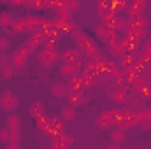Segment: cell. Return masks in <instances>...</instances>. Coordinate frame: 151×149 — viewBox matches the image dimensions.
Here are the masks:
<instances>
[{"mask_svg": "<svg viewBox=\"0 0 151 149\" xmlns=\"http://www.w3.org/2000/svg\"><path fill=\"white\" fill-rule=\"evenodd\" d=\"M93 86H95L93 77H83V88H93Z\"/></svg>", "mask_w": 151, "mask_h": 149, "instance_id": "41", "label": "cell"}, {"mask_svg": "<svg viewBox=\"0 0 151 149\" xmlns=\"http://www.w3.org/2000/svg\"><path fill=\"white\" fill-rule=\"evenodd\" d=\"M18 105H19V100H18V97L12 93V91H9V90H5L2 95H0V109L5 112H12L18 109Z\"/></svg>", "mask_w": 151, "mask_h": 149, "instance_id": "2", "label": "cell"}, {"mask_svg": "<svg viewBox=\"0 0 151 149\" xmlns=\"http://www.w3.org/2000/svg\"><path fill=\"white\" fill-rule=\"evenodd\" d=\"M67 100H69V105L76 109V107H79V105L84 104V95L83 93H69L67 95Z\"/></svg>", "mask_w": 151, "mask_h": 149, "instance_id": "18", "label": "cell"}, {"mask_svg": "<svg viewBox=\"0 0 151 149\" xmlns=\"http://www.w3.org/2000/svg\"><path fill=\"white\" fill-rule=\"evenodd\" d=\"M51 149H67V148L62 144V140H60L58 137H55V139H53V142H51Z\"/></svg>", "mask_w": 151, "mask_h": 149, "instance_id": "43", "label": "cell"}, {"mask_svg": "<svg viewBox=\"0 0 151 149\" xmlns=\"http://www.w3.org/2000/svg\"><path fill=\"white\" fill-rule=\"evenodd\" d=\"M139 128H141L142 132H151V121H148V119H142V121L139 123Z\"/></svg>", "mask_w": 151, "mask_h": 149, "instance_id": "42", "label": "cell"}, {"mask_svg": "<svg viewBox=\"0 0 151 149\" xmlns=\"http://www.w3.org/2000/svg\"><path fill=\"white\" fill-rule=\"evenodd\" d=\"M146 69H151V58L148 60V63H146Z\"/></svg>", "mask_w": 151, "mask_h": 149, "instance_id": "49", "label": "cell"}, {"mask_svg": "<svg viewBox=\"0 0 151 149\" xmlns=\"http://www.w3.org/2000/svg\"><path fill=\"white\" fill-rule=\"evenodd\" d=\"M76 47L79 49V53L83 54V58H88L90 54H93V53H97V51H99L97 42H95L93 39H90V35H86V34H83L81 40L76 44Z\"/></svg>", "mask_w": 151, "mask_h": 149, "instance_id": "1", "label": "cell"}, {"mask_svg": "<svg viewBox=\"0 0 151 149\" xmlns=\"http://www.w3.org/2000/svg\"><path fill=\"white\" fill-rule=\"evenodd\" d=\"M127 107H130L134 112H142L144 109H146V107H144V102H142L141 98H137V97H128Z\"/></svg>", "mask_w": 151, "mask_h": 149, "instance_id": "17", "label": "cell"}, {"mask_svg": "<svg viewBox=\"0 0 151 149\" xmlns=\"http://www.w3.org/2000/svg\"><path fill=\"white\" fill-rule=\"evenodd\" d=\"M107 149H121V146H119V144H116V142H111V144L107 146Z\"/></svg>", "mask_w": 151, "mask_h": 149, "instance_id": "47", "label": "cell"}, {"mask_svg": "<svg viewBox=\"0 0 151 149\" xmlns=\"http://www.w3.org/2000/svg\"><path fill=\"white\" fill-rule=\"evenodd\" d=\"M56 40H53V39H47L44 44H42V49H46V51H58L56 49Z\"/></svg>", "mask_w": 151, "mask_h": 149, "instance_id": "37", "label": "cell"}, {"mask_svg": "<svg viewBox=\"0 0 151 149\" xmlns=\"http://www.w3.org/2000/svg\"><path fill=\"white\" fill-rule=\"evenodd\" d=\"M97 9H111V2L109 0H99L97 2Z\"/></svg>", "mask_w": 151, "mask_h": 149, "instance_id": "44", "label": "cell"}, {"mask_svg": "<svg viewBox=\"0 0 151 149\" xmlns=\"http://www.w3.org/2000/svg\"><path fill=\"white\" fill-rule=\"evenodd\" d=\"M60 58H62V63H76V62L83 60V54L79 53L77 47H69L60 54Z\"/></svg>", "mask_w": 151, "mask_h": 149, "instance_id": "6", "label": "cell"}, {"mask_svg": "<svg viewBox=\"0 0 151 149\" xmlns=\"http://www.w3.org/2000/svg\"><path fill=\"white\" fill-rule=\"evenodd\" d=\"M11 4H12V5H23L25 2H23V0H12Z\"/></svg>", "mask_w": 151, "mask_h": 149, "instance_id": "48", "label": "cell"}, {"mask_svg": "<svg viewBox=\"0 0 151 149\" xmlns=\"http://www.w3.org/2000/svg\"><path fill=\"white\" fill-rule=\"evenodd\" d=\"M49 125H51V135H53V139L55 137H58V135H62V133H65L63 130H65V125H63V121H62V117L60 116H51L49 117Z\"/></svg>", "mask_w": 151, "mask_h": 149, "instance_id": "10", "label": "cell"}, {"mask_svg": "<svg viewBox=\"0 0 151 149\" xmlns=\"http://www.w3.org/2000/svg\"><path fill=\"white\" fill-rule=\"evenodd\" d=\"M83 34H84V32H83L81 28H77V30H74V32L70 34V37H72V40H74L76 44H77V42L81 40V37H83Z\"/></svg>", "mask_w": 151, "mask_h": 149, "instance_id": "40", "label": "cell"}, {"mask_svg": "<svg viewBox=\"0 0 151 149\" xmlns=\"http://www.w3.org/2000/svg\"><path fill=\"white\" fill-rule=\"evenodd\" d=\"M46 37H47V39H53V40H56L58 37H62V34H60V30H58V28H55V27H53V23H51V28L46 32Z\"/></svg>", "mask_w": 151, "mask_h": 149, "instance_id": "32", "label": "cell"}, {"mask_svg": "<svg viewBox=\"0 0 151 149\" xmlns=\"http://www.w3.org/2000/svg\"><path fill=\"white\" fill-rule=\"evenodd\" d=\"M95 34H97V37L102 40V39H104V35L107 34V27H106L104 23H99V25L95 27Z\"/></svg>", "mask_w": 151, "mask_h": 149, "instance_id": "34", "label": "cell"}, {"mask_svg": "<svg viewBox=\"0 0 151 149\" xmlns=\"http://www.w3.org/2000/svg\"><path fill=\"white\" fill-rule=\"evenodd\" d=\"M125 137H127V133H125L123 130L114 128L113 132H111V140H113V142H116V144H121V142L125 140Z\"/></svg>", "mask_w": 151, "mask_h": 149, "instance_id": "26", "label": "cell"}, {"mask_svg": "<svg viewBox=\"0 0 151 149\" xmlns=\"http://www.w3.org/2000/svg\"><path fill=\"white\" fill-rule=\"evenodd\" d=\"M58 139L62 140V144H63L67 149L74 144V137H72V135H69V133H62V135H58Z\"/></svg>", "mask_w": 151, "mask_h": 149, "instance_id": "31", "label": "cell"}, {"mask_svg": "<svg viewBox=\"0 0 151 149\" xmlns=\"http://www.w3.org/2000/svg\"><path fill=\"white\" fill-rule=\"evenodd\" d=\"M39 62H40V65L42 67H53L55 63H56V60L60 58V53L58 51H46V49H42L40 53H39Z\"/></svg>", "mask_w": 151, "mask_h": 149, "instance_id": "4", "label": "cell"}, {"mask_svg": "<svg viewBox=\"0 0 151 149\" xmlns=\"http://www.w3.org/2000/svg\"><path fill=\"white\" fill-rule=\"evenodd\" d=\"M111 9H113L116 14H119V12H123V11L128 9V4L125 0H116V2H111Z\"/></svg>", "mask_w": 151, "mask_h": 149, "instance_id": "25", "label": "cell"}, {"mask_svg": "<svg viewBox=\"0 0 151 149\" xmlns=\"http://www.w3.org/2000/svg\"><path fill=\"white\" fill-rule=\"evenodd\" d=\"M25 7H30V9H35V11H40V9H46V2L42 0H28L23 4Z\"/></svg>", "mask_w": 151, "mask_h": 149, "instance_id": "30", "label": "cell"}, {"mask_svg": "<svg viewBox=\"0 0 151 149\" xmlns=\"http://www.w3.org/2000/svg\"><path fill=\"white\" fill-rule=\"evenodd\" d=\"M142 119L151 121V109H144V111H142Z\"/></svg>", "mask_w": 151, "mask_h": 149, "instance_id": "45", "label": "cell"}, {"mask_svg": "<svg viewBox=\"0 0 151 149\" xmlns=\"http://www.w3.org/2000/svg\"><path fill=\"white\" fill-rule=\"evenodd\" d=\"M51 95L56 97V98H67V95H69L67 84H62V82L53 84V86H51Z\"/></svg>", "mask_w": 151, "mask_h": 149, "instance_id": "15", "label": "cell"}, {"mask_svg": "<svg viewBox=\"0 0 151 149\" xmlns=\"http://www.w3.org/2000/svg\"><path fill=\"white\" fill-rule=\"evenodd\" d=\"M60 117H62V121H63V123H69V121L76 119V109H74V107H70V105L63 107V109L60 111Z\"/></svg>", "mask_w": 151, "mask_h": 149, "instance_id": "19", "label": "cell"}, {"mask_svg": "<svg viewBox=\"0 0 151 149\" xmlns=\"http://www.w3.org/2000/svg\"><path fill=\"white\" fill-rule=\"evenodd\" d=\"M11 139H12L11 132H9L7 128H2V130H0V142H4V144H9V142H11Z\"/></svg>", "mask_w": 151, "mask_h": 149, "instance_id": "33", "label": "cell"}, {"mask_svg": "<svg viewBox=\"0 0 151 149\" xmlns=\"http://www.w3.org/2000/svg\"><path fill=\"white\" fill-rule=\"evenodd\" d=\"M97 12H99V18H100V21H102L104 25L111 23V21H114V19L118 18V14L114 12L113 9H97Z\"/></svg>", "mask_w": 151, "mask_h": 149, "instance_id": "16", "label": "cell"}, {"mask_svg": "<svg viewBox=\"0 0 151 149\" xmlns=\"http://www.w3.org/2000/svg\"><path fill=\"white\" fill-rule=\"evenodd\" d=\"M67 88H69V93H83V75L77 74L74 77H70L69 79V82H67Z\"/></svg>", "mask_w": 151, "mask_h": 149, "instance_id": "11", "label": "cell"}, {"mask_svg": "<svg viewBox=\"0 0 151 149\" xmlns=\"http://www.w3.org/2000/svg\"><path fill=\"white\" fill-rule=\"evenodd\" d=\"M65 2H67V7H69L70 12H74V11H77L81 7V2L79 0H65Z\"/></svg>", "mask_w": 151, "mask_h": 149, "instance_id": "39", "label": "cell"}, {"mask_svg": "<svg viewBox=\"0 0 151 149\" xmlns=\"http://www.w3.org/2000/svg\"><path fill=\"white\" fill-rule=\"evenodd\" d=\"M128 7H130L132 11H135V12L144 14V11H146V7H148V0H135V2H132Z\"/></svg>", "mask_w": 151, "mask_h": 149, "instance_id": "22", "label": "cell"}, {"mask_svg": "<svg viewBox=\"0 0 151 149\" xmlns=\"http://www.w3.org/2000/svg\"><path fill=\"white\" fill-rule=\"evenodd\" d=\"M14 75H16V69H14L12 65H7V67L0 69V77H2V79H11V77H14Z\"/></svg>", "mask_w": 151, "mask_h": 149, "instance_id": "28", "label": "cell"}, {"mask_svg": "<svg viewBox=\"0 0 151 149\" xmlns=\"http://www.w3.org/2000/svg\"><path fill=\"white\" fill-rule=\"evenodd\" d=\"M21 117L19 114H14L11 112L9 117H7V123H5V128L11 132V135H21Z\"/></svg>", "mask_w": 151, "mask_h": 149, "instance_id": "5", "label": "cell"}, {"mask_svg": "<svg viewBox=\"0 0 151 149\" xmlns=\"http://www.w3.org/2000/svg\"><path fill=\"white\" fill-rule=\"evenodd\" d=\"M28 114H30V117H34L35 121H39L40 117H44V116H46L44 104H42V102H34V104L30 105V109H28Z\"/></svg>", "mask_w": 151, "mask_h": 149, "instance_id": "13", "label": "cell"}, {"mask_svg": "<svg viewBox=\"0 0 151 149\" xmlns=\"http://www.w3.org/2000/svg\"><path fill=\"white\" fill-rule=\"evenodd\" d=\"M37 126L44 132V133H49V135H51V132H53V130H51V125H49V117H47V116H44V117H40V119H39Z\"/></svg>", "mask_w": 151, "mask_h": 149, "instance_id": "24", "label": "cell"}, {"mask_svg": "<svg viewBox=\"0 0 151 149\" xmlns=\"http://www.w3.org/2000/svg\"><path fill=\"white\" fill-rule=\"evenodd\" d=\"M7 149H21V146H19V142H9Z\"/></svg>", "mask_w": 151, "mask_h": 149, "instance_id": "46", "label": "cell"}, {"mask_svg": "<svg viewBox=\"0 0 151 149\" xmlns=\"http://www.w3.org/2000/svg\"><path fill=\"white\" fill-rule=\"evenodd\" d=\"M114 28H116V32H127V30H128V23H127V19L118 16L116 21H114Z\"/></svg>", "mask_w": 151, "mask_h": 149, "instance_id": "29", "label": "cell"}, {"mask_svg": "<svg viewBox=\"0 0 151 149\" xmlns=\"http://www.w3.org/2000/svg\"><path fill=\"white\" fill-rule=\"evenodd\" d=\"M56 19H60V21H63V23L72 21V12L69 11L67 2H62V4H60V7L56 9Z\"/></svg>", "mask_w": 151, "mask_h": 149, "instance_id": "12", "label": "cell"}, {"mask_svg": "<svg viewBox=\"0 0 151 149\" xmlns=\"http://www.w3.org/2000/svg\"><path fill=\"white\" fill-rule=\"evenodd\" d=\"M137 98H141L142 102L144 100H151V84L148 82V84H144L141 90H139V97Z\"/></svg>", "mask_w": 151, "mask_h": 149, "instance_id": "27", "label": "cell"}, {"mask_svg": "<svg viewBox=\"0 0 151 149\" xmlns=\"http://www.w3.org/2000/svg\"><path fill=\"white\" fill-rule=\"evenodd\" d=\"M25 19H27V32L34 34V32L40 30V25H42L44 18H40L37 14H28V16H25Z\"/></svg>", "mask_w": 151, "mask_h": 149, "instance_id": "9", "label": "cell"}, {"mask_svg": "<svg viewBox=\"0 0 151 149\" xmlns=\"http://www.w3.org/2000/svg\"><path fill=\"white\" fill-rule=\"evenodd\" d=\"M9 47H11V40H9V37L2 35V37H0V53H7Z\"/></svg>", "mask_w": 151, "mask_h": 149, "instance_id": "36", "label": "cell"}, {"mask_svg": "<svg viewBox=\"0 0 151 149\" xmlns=\"http://www.w3.org/2000/svg\"><path fill=\"white\" fill-rule=\"evenodd\" d=\"M77 74H79V69L76 67V63H62V67H60V75L62 77L70 79Z\"/></svg>", "mask_w": 151, "mask_h": 149, "instance_id": "14", "label": "cell"}, {"mask_svg": "<svg viewBox=\"0 0 151 149\" xmlns=\"http://www.w3.org/2000/svg\"><path fill=\"white\" fill-rule=\"evenodd\" d=\"M95 126H97L99 130H107L109 126H113V116H111V111L100 112V114L95 117Z\"/></svg>", "mask_w": 151, "mask_h": 149, "instance_id": "7", "label": "cell"}, {"mask_svg": "<svg viewBox=\"0 0 151 149\" xmlns=\"http://www.w3.org/2000/svg\"><path fill=\"white\" fill-rule=\"evenodd\" d=\"M12 23H14V19H12V16H11L9 12H0V28H2V30L11 28Z\"/></svg>", "mask_w": 151, "mask_h": 149, "instance_id": "21", "label": "cell"}, {"mask_svg": "<svg viewBox=\"0 0 151 149\" xmlns=\"http://www.w3.org/2000/svg\"><path fill=\"white\" fill-rule=\"evenodd\" d=\"M39 46H40V44H39L37 40H34L32 37H30L28 40H27V42H25V47H27V49H28V51H30L32 54H34V51H37Z\"/></svg>", "mask_w": 151, "mask_h": 149, "instance_id": "35", "label": "cell"}, {"mask_svg": "<svg viewBox=\"0 0 151 149\" xmlns=\"http://www.w3.org/2000/svg\"><path fill=\"white\" fill-rule=\"evenodd\" d=\"M11 30H12V35H16V34H21V32H27V19H25V18L14 19V23H12Z\"/></svg>", "mask_w": 151, "mask_h": 149, "instance_id": "20", "label": "cell"}, {"mask_svg": "<svg viewBox=\"0 0 151 149\" xmlns=\"http://www.w3.org/2000/svg\"><path fill=\"white\" fill-rule=\"evenodd\" d=\"M107 95H109V98L113 100L114 104H118V105H127L128 104V95L123 93V91H119L118 88H109Z\"/></svg>", "mask_w": 151, "mask_h": 149, "instance_id": "8", "label": "cell"}, {"mask_svg": "<svg viewBox=\"0 0 151 149\" xmlns=\"http://www.w3.org/2000/svg\"><path fill=\"white\" fill-rule=\"evenodd\" d=\"M32 56V53L25 47V46H21V47H18L12 54H11V63H12V67L18 70V69H23L25 65H27V62H28V58Z\"/></svg>", "mask_w": 151, "mask_h": 149, "instance_id": "3", "label": "cell"}, {"mask_svg": "<svg viewBox=\"0 0 151 149\" xmlns=\"http://www.w3.org/2000/svg\"><path fill=\"white\" fill-rule=\"evenodd\" d=\"M7 65H12V63H11V56H9L7 53H0V69H4V67H7Z\"/></svg>", "mask_w": 151, "mask_h": 149, "instance_id": "38", "label": "cell"}, {"mask_svg": "<svg viewBox=\"0 0 151 149\" xmlns=\"http://www.w3.org/2000/svg\"><path fill=\"white\" fill-rule=\"evenodd\" d=\"M142 121V112H134L128 119H127V126L132 128V126H139V123Z\"/></svg>", "mask_w": 151, "mask_h": 149, "instance_id": "23", "label": "cell"}]
</instances>
